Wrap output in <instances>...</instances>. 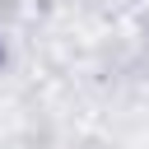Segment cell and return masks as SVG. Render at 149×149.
<instances>
[{
	"mask_svg": "<svg viewBox=\"0 0 149 149\" xmlns=\"http://www.w3.org/2000/svg\"><path fill=\"white\" fill-rule=\"evenodd\" d=\"M5 56H9V51H5V33H0V65H5Z\"/></svg>",
	"mask_w": 149,
	"mask_h": 149,
	"instance_id": "cell-1",
	"label": "cell"
}]
</instances>
